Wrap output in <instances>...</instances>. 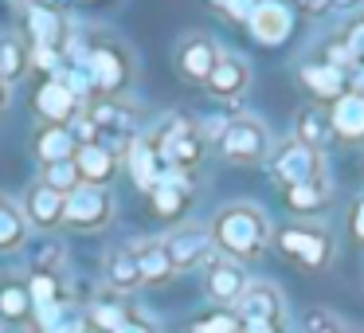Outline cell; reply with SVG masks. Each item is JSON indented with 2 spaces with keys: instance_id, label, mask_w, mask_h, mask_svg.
Wrapping results in <instances>:
<instances>
[{
  "instance_id": "cell-1",
  "label": "cell",
  "mask_w": 364,
  "mask_h": 333,
  "mask_svg": "<svg viewBox=\"0 0 364 333\" xmlns=\"http://www.w3.org/2000/svg\"><path fill=\"white\" fill-rule=\"evenodd\" d=\"M212 243L220 247L228 259H259L270 243V223L259 208L251 204H231L212 220Z\"/></svg>"
},
{
  "instance_id": "cell-2",
  "label": "cell",
  "mask_w": 364,
  "mask_h": 333,
  "mask_svg": "<svg viewBox=\"0 0 364 333\" xmlns=\"http://www.w3.org/2000/svg\"><path fill=\"white\" fill-rule=\"evenodd\" d=\"M149 142H153V149H157L161 165L173 169V173H188V169L200 161V153H204L200 130L192 126V122H184V118H168L165 126L157 130V137H149Z\"/></svg>"
},
{
  "instance_id": "cell-3",
  "label": "cell",
  "mask_w": 364,
  "mask_h": 333,
  "mask_svg": "<svg viewBox=\"0 0 364 333\" xmlns=\"http://www.w3.org/2000/svg\"><path fill=\"white\" fill-rule=\"evenodd\" d=\"M87 126L95 134V145L110 153H122L137 142V118L126 102H95L87 110Z\"/></svg>"
},
{
  "instance_id": "cell-4",
  "label": "cell",
  "mask_w": 364,
  "mask_h": 333,
  "mask_svg": "<svg viewBox=\"0 0 364 333\" xmlns=\"http://www.w3.org/2000/svg\"><path fill=\"white\" fill-rule=\"evenodd\" d=\"M114 216V200L102 184H79V189L67 192L63 204V220L71 228H102Z\"/></svg>"
},
{
  "instance_id": "cell-5",
  "label": "cell",
  "mask_w": 364,
  "mask_h": 333,
  "mask_svg": "<svg viewBox=\"0 0 364 333\" xmlns=\"http://www.w3.org/2000/svg\"><path fill=\"white\" fill-rule=\"evenodd\" d=\"M220 149L228 161H243V165H251V161H262L270 149V137L267 130H262V122L255 118H231L228 130H223L220 137Z\"/></svg>"
},
{
  "instance_id": "cell-6",
  "label": "cell",
  "mask_w": 364,
  "mask_h": 333,
  "mask_svg": "<svg viewBox=\"0 0 364 333\" xmlns=\"http://www.w3.org/2000/svg\"><path fill=\"white\" fill-rule=\"evenodd\" d=\"M274 239L290 259L301 263V267H321V263L329 259V231L317 228V223H290V228H282Z\"/></svg>"
},
{
  "instance_id": "cell-7",
  "label": "cell",
  "mask_w": 364,
  "mask_h": 333,
  "mask_svg": "<svg viewBox=\"0 0 364 333\" xmlns=\"http://www.w3.org/2000/svg\"><path fill=\"white\" fill-rule=\"evenodd\" d=\"M321 157H317L314 149H306V145L298 142H286L278 145V153L270 157V176L274 181H282L286 189H298V184L314 181V176H321Z\"/></svg>"
},
{
  "instance_id": "cell-8",
  "label": "cell",
  "mask_w": 364,
  "mask_h": 333,
  "mask_svg": "<svg viewBox=\"0 0 364 333\" xmlns=\"http://www.w3.org/2000/svg\"><path fill=\"white\" fill-rule=\"evenodd\" d=\"M161 247H165L168 267H173V270L200 267V263H208V259H212V251H215L212 231H208V228H176Z\"/></svg>"
},
{
  "instance_id": "cell-9",
  "label": "cell",
  "mask_w": 364,
  "mask_h": 333,
  "mask_svg": "<svg viewBox=\"0 0 364 333\" xmlns=\"http://www.w3.org/2000/svg\"><path fill=\"white\" fill-rule=\"evenodd\" d=\"M239 325H278L282 322V294L270 282H251L235 302Z\"/></svg>"
},
{
  "instance_id": "cell-10",
  "label": "cell",
  "mask_w": 364,
  "mask_h": 333,
  "mask_svg": "<svg viewBox=\"0 0 364 333\" xmlns=\"http://www.w3.org/2000/svg\"><path fill=\"white\" fill-rule=\"evenodd\" d=\"M247 270L243 263L228 259V255H212L208 259V294H212L215 302H223V306H235L239 294L247 290Z\"/></svg>"
},
{
  "instance_id": "cell-11",
  "label": "cell",
  "mask_w": 364,
  "mask_h": 333,
  "mask_svg": "<svg viewBox=\"0 0 364 333\" xmlns=\"http://www.w3.org/2000/svg\"><path fill=\"white\" fill-rule=\"evenodd\" d=\"M247 28H251V36H255L259 43L274 48V43H282L286 36H290V28H294V12L286 9L282 0H259V9L251 12Z\"/></svg>"
},
{
  "instance_id": "cell-12",
  "label": "cell",
  "mask_w": 364,
  "mask_h": 333,
  "mask_svg": "<svg viewBox=\"0 0 364 333\" xmlns=\"http://www.w3.org/2000/svg\"><path fill=\"white\" fill-rule=\"evenodd\" d=\"M188 196H192L188 173H173V169H165V176L149 189V204L161 220H176V216L188 208Z\"/></svg>"
},
{
  "instance_id": "cell-13",
  "label": "cell",
  "mask_w": 364,
  "mask_h": 333,
  "mask_svg": "<svg viewBox=\"0 0 364 333\" xmlns=\"http://www.w3.org/2000/svg\"><path fill=\"white\" fill-rule=\"evenodd\" d=\"M87 75H90V87H95V90L114 95V90L126 87L129 67H126V59H122L118 48H95L87 56Z\"/></svg>"
},
{
  "instance_id": "cell-14",
  "label": "cell",
  "mask_w": 364,
  "mask_h": 333,
  "mask_svg": "<svg viewBox=\"0 0 364 333\" xmlns=\"http://www.w3.org/2000/svg\"><path fill=\"white\" fill-rule=\"evenodd\" d=\"M215 63H220V51H215V43L208 40V36H188V40L181 43V51H176V67H181V75L192 83H208V75L215 71Z\"/></svg>"
},
{
  "instance_id": "cell-15",
  "label": "cell",
  "mask_w": 364,
  "mask_h": 333,
  "mask_svg": "<svg viewBox=\"0 0 364 333\" xmlns=\"http://www.w3.org/2000/svg\"><path fill=\"white\" fill-rule=\"evenodd\" d=\"M329 122H333V137H345V142H364V95H345L333 98V110H329Z\"/></svg>"
},
{
  "instance_id": "cell-16",
  "label": "cell",
  "mask_w": 364,
  "mask_h": 333,
  "mask_svg": "<svg viewBox=\"0 0 364 333\" xmlns=\"http://www.w3.org/2000/svg\"><path fill=\"white\" fill-rule=\"evenodd\" d=\"M329 200H333V181L325 173L306 181V184H298V189H286V204L301 216H321L329 208Z\"/></svg>"
},
{
  "instance_id": "cell-17",
  "label": "cell",
  "mask_w": 364,
  "mask_h": 333,
  "mask_svg": "<svg viewBox=\"0 0 364 333\" xmlns=\"http://www.w3.org/2000/svg\"><path fill=\"white\" fill-rule=\"evenodd\" d=\"M28 32H32L36 48H51V51L67 40L63 36V16H59L55 9H48V4H40V0H32V9H28Z\"/></svg>"
},
{
  "instance_id": "cell-18",
  "label": "cell",
  "mask_w": 364,
  "mask_h": 333,
  "mask_svg": "<svg viewBox=\"0 0 364 333\" xmlns=\"http://www.w3.org/2000/svg\"><path fill=\"white\" fill-rule=\"evenodd\" d=\"M36 110H40L48 122H67V118H75V110H79V98L67 90L63 79H48L40 87V95H36Z\"/></svg>"
},
{
  "instance_id": "cell-19",
  "label": "cell",
  "mask_w": 364,
  "mask_h": 333,
  "mask_svg": "<svg viewBox=\"0 0 364 333\" xmlns=\"http://www.w3.org/2000/svg\"><path fill=\"white\" fill-rule=\"evenodd\" d=\"M247 79H251V71H247L243 59L220 56L215 71L208 75V90H212L215 98H235V95H243V90H247Z\"/></svg>"
},
{
  "instance_id": "cell-20",
  "label": "cell",
  "mask_w": 364,
  "mask_h": 333,
  "mask_svg": "<svg viewBox=\"0 0 364 333\" xmlns=\"http://www.w3.org/2000/svg\"><path fill=\"white\" fill-rule=\"evenodd\" d=\"M298 137L294 142L306 145V149L321 153L325 145L333 142V122H329V110H321V106H306V110H298Z\"/></svg>"
},
{
  "instance_id": "cell-21",
  "label": "cell",
  "mask_w": 364,
  "mask_h": 333,
  "mask_svg": "<svg viewBox=\"0 0 364 333\" xmlns=\"http://www.w3.org/2000/svg\"><path fill=\"white\" fill-rule=\"evenodd\" d=\"M71 161H75V169H79L82 184H102V189H106V181L114 176V169H118L114 153L102 149V145H79Z\"/></svg>"
},
{
  "instance_id": "cell-22",
  "label": "cell",
  "mask_w": 364,
  "mask_h": 333,
  "mask_svg": "<svg viewBox=\"0 0 364 333\" xmlns=\"http://www.w3.org/2000/svg\"><path fill=\"white\" fill-rule=\"evenodd\" d=\"M129 173H134V181L141 184L145 192L165 176V165H161V157H157L149 137H137V142L129 145Z\"/></svg>"
},
{
  "instance_id": "cell-23",
  "label": "cell",
  "mask_w": 364,
  "mask_h": 333,
  "mask_svg": "<svg viewBox=\"0 0 364 333\" xmlns=\"http://www.w3.org/2000/svg\"><path fill=\"white\" fill-rule=\"evenodd\" d=\"M36 322H40V333H82L87 329L82 310L71 306V302H51V306L36 310Z\"/></svg>"
},
{
  "instance_id": "cell-24",
  "label": "cell",
  "mask_w": 364,
  "mask_h": 333,
  "mask_svg": "<svg viewBox=\"0 0 364 333\" xmlns=\"http://www.w3.org/2000/svg\"><path fill=\"white\" fill-rule=\"evenodd\" d=\"M63 204H67L63 192L48 189V184H36V189L28 192V220H32L36 228H51V223L63 220Z\"/></svg>"
},
{
  "instance_id": "cell-25",
  "label": "cell",
  "mask_w": 364,
  "mask_h": 333,
  "mask_svg": "<svg viewBox=\"0 0 364 333\" xmlns=\"http://www.w3.org/2000/svg\"><path fill=\"white\" fill-rule=\"evenodd\" d=\"M106 282L114 286V290H134V286H141V263H137V247L134 251H114L110 259H106Z\"/></svg>"
},
{
  "instance_id": "cell-26",
  "label": "cell",
  "mask_w": 364,
  "mask_h": 333,
  "mask_svg": "<svg viewBox=\"0 0 364 333\" xmlns=\"http://www.w3.org/2000/svg\"><path fill=\"white\" fill-rule=\"evenodd\" d=\"M28 67H32V51H28V43H20L16 36H0V83H4V87L16 83Z\"/></svg>"
},
{
  "instance_id": "cell-27",
  "label": "cell",
  "mask_w": 364,
  "mask_h": 333,
  "mask_svg": "<svg viewBox=\"0 0 364 333\" xmlns=\"http://www.w3.org/2000/svg\"><path fill=\"white\" fill-rule=\"evenodd\" d=\"M32 314V294H28L24 282H0V317H9V322H24Z\"/></svg>"
},
{
  "instance_id": "cell-28",
  "label": "cell",
  "mask_w": 364,
  "mask_h": 333,
  "mask_svg": "<svg viewBox=\"0 0 364 333\" xmlns=\"http://www.w3.org/2000/svg\"><path fill=\"white\" fill-rule=\"evenodd\" d=\"M301 83H306V87L314 90V95H325V98L345 95V75L333 71L329 63H314V67H306V71H301Z\"/></svg>"
},
{
  "instance_id": "cell-29",
  "label": "cell",
  "mask_w": 364,
  "mask_h": 333,
  "mask_svg": "<svg viewBox=\"0 0 364 333\" xmlns=\"http://www.w3.org/2000/svg\"><path fill=\"white\" fill-rule=\"evenodd\" d=\"M36 153L43 157V165H51V161H71V157H75V137H71V130H59V126L43 130V137L36 142Z\"/></svg>"
},
{
  "instance_id": "cell-30",
  "label": "cell",
  "mask_w": 364,
  "mask_h": 333,
  "mask_svg": "<svg viewBox=\"0 0 364 333\" xmlns=\"http://www.w3.org/2000/svg\"><path fill=\"white\" fill-rule=\"evenodd\" d=\"M24 212H20L12 200H0V251H12V247L24 243Z\"/></svg>"
},
{
  "instance_id": "cell-31",
  "label": "cell",
  "mask_w": 364,
  "mask_h": 333,
  "mask_svg": "<svg viewBox=\"0 0 364 333\" xmlns=\"http://www.w3.org/2000/svg\"><path fill=\"white\" fill-rule=\"evenodd\" d=\"M137 263H141V278L145 282H161V278L173 275V267H168V255L161 243H145L137 247Z\"/></svg>"
},
{
  "instance_id": "cell-32",
  "label": "cell",
  "mask_w": 364,
  "mask_h": 333,
  "mask_svg": "<svg viewBox=\"0 0 364 333\" xmlns=\"http://www.w3.org/2000/svg\"><path fill=\"white\" fill-rule=\"evenodd\" d=\"M43 184L67 196L71 189L82 184V176H79V169H75V161H51V165H43Z\"/></svg>"
},
{
  "instance_id": "cell-33",
  "label": "cell",
  "mask_w": 364,
  "mask_h": 333,
  "mask_svg": "<svg viewBox=\"0 0 364 333\" xmlns=\"http://www.w3.org/2000/svg\"><path fill=\"white\" fill-rule=\"evenodd\" d=\"M28 294H32V310H43V306H51V302H59V286L48 270H40V275L28 282Z\"/></svg>"
},
{
  "instance_id": "cell-34",
  "label": "cell",
  "mask_w": 364,
  "mask_h": 333,
  "mask_svg": "<svg viewBox=\"0 0 364 333\" xmlns=\"http://www.w3.org/2000/svg\"><path fill=\"white\" fill-rule=\"evenodd\" d=\"M90 322H95L98 329H110V333H114V329H122V325L129 322V314H126L122 306H106V302H102V306H95Z\"/></svg>"
},
{
  "instance_id": "cell-35",
  "label": "cell",
  "mask_w": 364,
  "mask_h": 333,
  "mask_svg": "<svg viewBox=\"0 0 364 333\" xmlns=\"http://www.w3.org/2000/svg\"><path fill=\"white\" fill-rule=\"evenodd\" d=\"M306 329L309 333H345V325H341L329 310H309V314H306Z\"/></svg>"
},
{
  "instance_id": "cell-36",
  "label": "cell",
  "mask_w": 364,
  "mask_h": 333,
  "mask_svg": "<svg viewBox=\"0 0 364 333\" xmlns=\"http://www.w3.org/2000/svg\"><path fill=\"white\" fill-rule=\"evenodd\" d=\"M212 4L223 12V16H231V20H243V24L251 20V12L259 9V0H212Z\"/></svg>"
},
{
  "instance_id": "cell-37",
  "label": "cell",
  "mask_w": 364,
  "mask_h": 333,
  "mask_svg": "<svg viewBox=\"0 0 364 333\" xmlns=\"http://www.w3.org/2000/svg\"><path fill=\"white\" fill-rule=\"evenodd\" d=\"M192 333H239V317H231V314H215V317H208V322H200Z\"/></svg>"
},
{
  "instance_id": "cell-38",
  "label": "cell",
  "mask_w": 364,
  "mask_h": 333,
  "mask_svg": "<svg viewBox=\"0 0 364 333\" xmlns=\"http://www.w3.org/2000/svg\"><path fill=\"white\" fill-rule=\"evenodd\" d=\"M32 59H36V67H43V71H51V75L63 71V67H59V56L51 48H32Z\"/></svg>"
},
{
  "instance_id": "cell-39",
  "label": "cell",
  "mask_w": 364,
  "mask_h": 333,
  "mask_svg": "<svg viewBox=\"0 0 364 333\" xmlns=\"http://www.w3.org/2000/svg\"><path fill=\"white\" fill-rule=\"evenodd\" d=\"M301 12H309V16H317V12H329L333 9V0H294Z\"/></svg>"
},
{
  "instance_id": "cell-40",
  "label": "cell",
  "mask_w": 364,
  "mask_h": 333,
  "mask_svg": "<svg viewBox=\"0 0 364 333\" xmlns=\"http://www.w3.org/2000/svg\"><path fill=\"white\" fill-rule=\"evenodd\" d=\"M353 236L364 239V200H356V208H353Z\"/></svg>"
},
{
  "instance_id": "cell-41",
  "label": "cell",
  "mask_w": 364,
  "mask_h": 333,
  "mask_svg": "<svg viewBox=\"0 0 364 333\" xmlns=\"http://www.w3.org/2000/svg\"><path fill=\"white\" fill-rule=\"evenodd\" d=\"M114 333H157V329H153L149 322H137V317H129V322L122 325V329H114Z\"/></svg>"
},
{
  "instance_id": "cell-42",
  "label": "cell",
  "mask_w": 364,
  "mask_h": 333,
  "mask_svg": "<svg viewBox=\"0 0 364 333\" xmlns=\"http://www.w3.org/2000/svg\"><path fill=\"white\" fill-rule=\"evenodd\" d=\"M239 333H278V325H243Z\"/></svg>"
},
{
  "instance_id": "cell-43",
  "label": "cell",
  "mask_w": 364,
  "mask_h": 333,
  "mask_svg": "<svg viewBox=\"0 0 364 333\" xmlns=\"http://www.w3.org/2000/svg\"><path fill=\"white\" fill-rule=\"evenodd\" d=\"M360 0H333V9H356Z\"/></svg>"
}]
</instances>
